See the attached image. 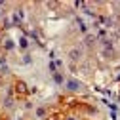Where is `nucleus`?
I'll list each match as a JSON object with an SVG mask.
<instances>
[{
    "label": "nucleus",
    "mask_w": 120,
    "mask_h": 120,
    "mask_svg": "<svg viewBox=\"0 0 120 120\" xmlns=\"http://www.w3.org/2000/svg\"><path fill=\"white\" fill-rule=\"evenodd\" d=\"M69 57H71V61H80L82 59V50L80 48H72L69 52Z\"/></svg>",
    "instance_id": "obj_1"
},
{
    "label": "nucleus",
    "mask_w": 120,
    "mask_h": 120,
    "mask_svg": "<svg viewBox=\"0 0 120 120\" xmlns=\"http://www.w3.org/2000/svg\"><path fill=\"white\" fill-rule=\"evenodd\" d=\"M67 88H69V90H72V92H76V90H80V88H82V84H80L78 80L69 78V80H67Z\"/></svg>",
    "instance_id": "obj_2"
},
{
    "label": "nucleus",
    "mask_w": 120,
    "mask_h": 120,
    "mask_svg": "<svg viewBox=\"0 0 120 120\" xmlns=\"http://www.w3.org/2000/svg\"><path fill=\"white\" fill-rule=\"evenodd\" d=\"M76 21H78V27H80V31H82V33H86V31H88V27H86V23H84L82 19H76Z\"/></svg>",
    "instance_id": "obj_3"
},
{
    "label": "nucleus",
    "mask_w": 120,
    "mask_h": 120,
    "mask_svg": "<svg viewBox=\"0 0 120 120\" xmlns=\"http://www.w3.org/2000/svg\"><path fill=\"white\" fill-rule=\"evenodd\" d=\"M53 78H55V82H59V84L63 82V76H61V74H59V72H53Z\"/></svg>",
    "instance_id": "obj_4"
},
{
    "label": "nucleus",
    "mask_w": 120,
    "mask_h": 120,
    "mask_svg": "<svg viewBox=\"0 0 120 120\" xmlns=\"http://www.w3.org/2000/svg\"><path fill=\"white\" fill-rule=\"evenodd\" d=\"M19 46H21V48H27V46H29V42H27V38H25V36L19 40Z\"/></svg>",
    "instance_id": "obj_5"
},
{
    "label": "nucleus",
    "mask_w": 120,
    "mask_h": 120,
    "mask_svg": "<svg viewBox=\"0 0 120 120\" xmlns=\"http://www.w3.org/2000/svg\"><path fill=\"white\" fill-rule=\"evenodd\" d=\"M4 46H6V50H11V48H13V42H11V40H6Z\"/></svg>",
    "instance_id": "obj_6"
},
{
    "label": "nucleus",
    "mask_w": 120,
    "mask_h": 120,
    "mask_svg": "<svg viewBox=\"0 0 120 120\" xmlns=\"http://www.w3.org/2000/svg\"><path fill=\"white\" fill-rule=\"evenodd\" d=\"M44 114H46V111H44V109H36V116H44Z\"/></svg>",
    "instance_id": "obj_7"
},
{
    "label": "nucleus",
    "mask_w": 120,
    "mask_h": 120,
    "mask_svg": "<svg viewBox=\"0 0 120 120\" xmlns=\"http://www.w3.org/2000/svg\"><path fill=\"white\" fill-rule=\"evenodd\" d=\"M23 63H31V55H25L23 57Z\"/></svg>",
    "instance_id": "obj_8"
}]
</instances>
